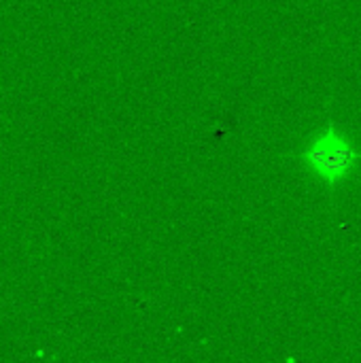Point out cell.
I'll return each mask as SVG.
<instances>
[{
	"label": "cell",
	"instance_id": "6da1fadb",
	"mask_svg": "<svg viewBox=\"0 0 361 363\" xmlns=\"http://www.w3.org/2000/svg\"><path fill=\"white\" fill-rule=\"evenodd\" d=\"M355 147L336 128L319 132L304 149V166L323 183L334 185L345 181L357 166Z\"/></svg>",
	"mask_w": 361,
	"mask_h": 363
}]
</instances>
